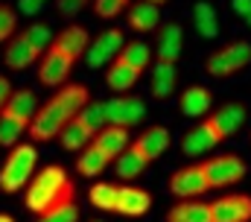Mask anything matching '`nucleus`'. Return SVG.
<instances>
[{
	"mask_svg": "<svg viewBox=\"0 0 251 222\" xmlns=\"http://www.w3.org/2000/svg\"><path fill=\"white\" fill-rule=\"evenodd\" d=\"M88 103H91V91H88L85 85L64 82L62 88H56V94H53L44 106H38L35 117H32L29 126H26V132L32 135L35 143H47V140L59 138V132H62L64 126L79 114V109L88 106Z\"/></svg>",
	"mask_w": 251,
	"mask_h": 222,
	"instance_id": "obj_1",
	"label": "nucleus"
},
{
	"mask_svg": "<svg viewBox=\"0 0 251 222\" xmlns=\"http://www.w3.org/2000/svg\"><path fill=\"white\" fill-rule=\"evenodd\" d=\"M73 199H76V187L67 178L64 166L50 164L38 175L29 178V187H26V211L29 214H44V211H50L62 202H73Z\"/></svg>",
	"mask_w": 251,
	"mask_h": 222,
	"instance_id": "obj_2",
	"label": "nucleus"
},
{
	"mask_svg": "<svg viewBox=\"0 0 251 222\" xmlns=\"http://www.w3.org/2000/svg\"><path fill=\"white\" fill-rule=\"evenodd\" d=\"M38 164V149L32 143H15L9 158L0 166V190L3 193H18L29 184V178L35 175Z\"/></svg>",
	"mask_w": 251,
	"mask_h": 222,
	"instance_id": "obj_3",
	"label": "nucleus"
},
{
	"mask_svg": "<svg viewBox=\"0 0 251 222\" xmlns=\"http://www.w3.org/2000/svg\"><path fill=\"white\" fill-rule=\"evenodd\" d=\"M249 61H251V44L249 41H234V44H228V47H222V50L207 56L204 67H207L210 76H219L222 79V76H234Z\"/></svg>",
	"mask_w": 251,
	"mask_h": 222,
	"instance_id": "obj_4",
	"label": "nucleus"
},
{
	"mask_svg": "<svg viewBox=\"0 0 251 222\" xmlns=\"http://www.w3.org/2000/svg\"><path fill=\"white\" fill-rule=\"evenodd\" d=\"M123 44H126V35H123V29H105L102 35H97L91 44H88V67L91 70H100V67H108L117 56H120V50H123Z\"/></svg>",
	"mask_w": 251,
	"mask_h": 222,
	"instance_id": "obj_5",
	"label": "nucleus"
},
{
	"mask_svg": "<svg viewBox=\"0 0 251 222\" xmlns=\"http://www.w3.org/2000/svg\"><path fill=\"white\" fill-rule=\"evenodd\" d=\"M201 169H204L210 187H231V184H237V181L246 175V164H243V158H240V155H231V152L204 161Z\"/></svg>",
	"mask_w": 251,
	"mask_h": 222,
	"instance_id": "obj_6",
	"label": "nucleus"
},
{
	"mask_svg": "<svg viewBox=\"0 0 251 222\" xmlns=\"http://www.w3.org/2000/svg\"><path fill=\"white\" fill-rule=\"evenodd\" d=\"M207 190H210V184H207V175H204L201 164L181 166L170 175V193L178 196V199H196Z\"/></svg>",
	"mask_w": 251,
	"mask_h": 222,
	"instance_id": "obj_7",
	"label": "nucleus"
},
{
	"mask_svg": "<svg viewBox=\"0 0 251 222\" xmlns=\"http://www.w3.org/2000/svg\"><path fill=\"white\" fill-rule=\"evenodd\" d=\"M143 114H146V106H143L140 97H126V94H120V97H114V100L105 103L108 126L131 129V126H137V123L143 120Z\"/></svg>",
	"mask_w": 251,
	"mask_h": 222,
	"instance_id": "obj_8",
	"label": "nucleus"
},
{
	"mask_svg": "<svg viewBox=\"0 0 251 222\" xmlns=\"http://www.w3.org/2000/svg\"><path fill=\"white\" fill-rule=\"evenodd\" d=\"M210 222H251V196L231 193L210 202Z\"/></svg>",
	"mask_w": 251,
	"mask_h": 222,
	"instance_id": "obj_9",
	"label": "nucleus"
},
{
	"mask_svg": "<svg viewBox=\"0 0 251 222\" xmlns=\"http://www.w3.org/2000/svg\"><path fill=\"white\" fill-rule=\"evenodd\" d=\"M243 123H246V109H243L240 103H225L216 114H207V117H204V126L216 135L219 143H222L225 138H231L237 129H243Z\"/></svg>",
	"mask_w": 251,
	"mask_h": 222,
	"instance_id": "obj_10",
	"label": "nucleus"
},
{
	"mask_svg": "<svg viewBox=\"0 0 251 222\" xmlns=\"http://www.w3.org/2000/svg\"><path fill=\"white\" fill-rule=\"evenodd\" d=\"M70 70H73V61L62 56L59 50H47V53L41 56V64H38V82L41 85H47V88H62L64 82H67V76H70Z\"/></svg>",
	"mask_w": 251,
	"mask_h": 222,
	"instance_id": "obj_11",
	"label": "nucleus"
},
{
	"mask_svg": "<svg viewBox=\"0 0 251 222\" xmlns=\"http://www.w3.org/2000/svg\"><path fill=\"white\" fill-rule=\"evenodd\" d=\"M131 149H134L146 164L158 161V158L170 149V129H164V126H152V129H146V132L131 143Z\"/></svg>",
	"mask_w": 251,
	"mask_h": 222,
	"instance_id": "obj_12",
	"label": "nucleus"
},
{
	"mask_svg": "<svg viewBox=\"0 0 251 222\" xmlns=\"http://www.w3.org/2000/svg\"><path fill=\"white\" fill-rule=\"evenodd\" d=\"M88 44H91V38H88V29L85 27H79V24H73V27H64L59 35H53V50H59L62 56H67L70 61H76L79 56L88 50Z\"/></svg>",
	"mask_w": 251,
	"mask_h": 222,
	"instance_id": "obj_13",
	"label": "nucleus"
},
{
	"mask_svg": "<svg viewBox=\"0 0 251 222\" xmlns=\"http://www.w3.org/2000/svg\"><path fill=\"white\" fill-rule=\"evenodd\" d=\"M91 146H94V149H100L108 161H114L120 152L128 149V129H120V126H105V129H100V132L94 135Z\"/></svg>",
	"mask_w": 251,
	"mask_h": 222,
	"instance_id": "obj_14",
	"label": "nucleus"
},
{
	"mask_svg": "<svg viewBox=\"0 0 251 222\" xmlns=\"http://www.w3.org/2000/svg\"><path fill=\"white\" fill-rule=\"evenodd\" d=\"M35 111H38V97H35V91L21 88V91H12V94L6 97L0 114H9V117H15V120H21V123L29 126V120L35 117Z\"/></svg>",
	"mask_w": 251,
	"mask_h": 222,
	"instance_id": "obj_15",
	"label": "nucleus"
},
{
	"mask_svg": "<svg viewBox=\"0 0 251 222\" xmlns=\"http://www.w3.org/2000/svg\"><path fill=\"white\" fill-rule=\"evenodd\" d=\"M181 50H184V32H181V27H178V24L161 27V32H158V47H155L158 61L176 64V61L181 58Z\"/></svg>",
	"mask_w": 251,
	"mask_h": 222,
	"instance_id": "obj_16",
	"label": "nucleus"
},
{
	"mask_svg": "<svg viewBox=\"0 0 251 222\" xmlns=\"http://www.w3.org/2000/svg\"><path fill=\"white\" fill-rule=\"evenodd\" d=\"M149 208H152V196L146 190L128 187V184L117 190V205H114L117 214H123V217H143Z\"/></svg>",
	"mask_w": 251,
	"mask_h": 222,
	"instance_id": "obj_17",
	"label": "nucleus"
},
{
	"mask_svg": "<svg viewBox=\"0 0 251 222\" xmlns=\"http://www.w3.org/2000/svg\"><path fill=\"white\" fill-rule=\"evenodd\" d=\"M35 58H38V56H35V50L26 44L24 35H12V38H9L6 53H3V61H6L9 70H26Z\"/></svg>",
	"mask_w": 251,
	"mask_h": 222,
	"instance_id": "obj_18",
	"label": "nucleus"
},
{
	"mask_svg": "<svg viewBox=\"0 0 251 222\" xmlns=\"http://www.w3.org/2000/svg\"><path fill=\"white\" fill-rule=\"evenodd\" d=\"M128 27L137 29V32H155L161 27V9L152 6V3H134L128 9Z\"/></svg>",
	"mask_w": 251,
	"mask_h": 222,
	"instance_id": "obj_19",
	"label": "nucleus"
},
{
	"mask_svg": "<svg viewBox=\"0 0 251 222\" xmlns=\"http://www.w3.org/2000/svg\"><path fill=\"white\" fill-rule=\"evenodd\" d=\"M167 222H210V205L196 199H181L178 205L170 208Z\"/></svg>",
	"mask_w": 251,
	"mask_h": 222,
	"instance_id": "obj_20",
	"label": "nucleus"
},
{
	"mask_svg": "<svg viewBox=\"0 0 251 222\" xmlns=\"http://www.w3.org/2000/svg\"><path fill=\"white\" fill-rule=\"evenodd\" d=\"M178 85V70L176 64H167V61H155L152 64V97L164 100L176 91Z\"/></svg>",
	"mask_w": 251,
	"mask_h": 222,
	"instance_id": "obj_21",
	"label": "nucleus"
},
{
	"mask_svg": "<svg viewBox=\"0 0 251 222\" xmlns=\"http://www.w3.org/2000/svg\"><path fill=\"white\" fill-rule=\"evenodd\" d=\"M137 79H140V70L128 67V64L117 61V58H114V61L108 64V70H105V85H108L111 91H117V94H126L128 88H134Z\"/></svg>",
	"mask_w": 251,
	"mask_h": 222,
	"instance_id": "obj_22",
	"label": "nucleus"
},
{
	"mask_svg": "<svg viewBox=\"0 0 251 222\" xmlns=\"http://www.w3.org/2000/svg\"><path fill=\"white\" fill-rule=\"evenodd\" d=\"M210 106H213V97L201 85H193L181 94V114L184 117H204L210 111Z\"/></svg>",
	"mask_w": 251,
	"mask_h": 222,
	"instance_id": "obj_23",
	"label": "nucleus"
},
{
	"mask_svg": "<svg viewBox=\"0 0 251 222\" xmlns=\"http://www.w3.org/2000/svg\"><path fill=\"white\" fill-rule=\"evenodd\" d=\"M216 143H219V140H216V135H213V132L201 123V126L190 129L187 135H184L181 149H184V155H201V152H210Z\"/></svg>",
	"mask_w": 251,
	"mask_h": 222,
	"instance_id": "obj_24",
	"label": "nucleus"
},
{
	"mask_svg": "<svg viewBox=\"0 0 251 222\" xmlns=\"http://www.w3.org/2000/svg\"><path fill=\"white\" fill-rule=\"evenodd\" d=\"M193 24H196V32L201 38H216L219 35V21H216V9L207 3V0H199L193 6Z\"/></svg>",
	"mask_w": 251,
	"mask_h": 222,
	"instance_id": "obj_25",
	"label": "nucleus"
},
{
	"mask_svg": "<svg viewBox=\"0 0 251 222\" xmlns=\"http://www.w3.org/2000/svg\"><path fill=\"white\" fill-rule=\"evenodd\" d=\"M117 61H123L128 67H134V70H146L149 67V61H152V50H149V44L146 41H126L120 56H117Z\"/></svg>",
	"mask_w": 251,
	"mask_h": 222,
	"instance_id": "obj_26",
	"label": "nucleus"
},
{
	"mask_svg": "<svg viewBox=\"0 0 251 222\" xmlns=\"http://www.w3.org/2000/svg\"><path fill=\"white\" fill-rule=\"evenodd\" d=\"M59 140H62V146L67 149V152H82L85 146H91L94 132H88L85 126H79L76 120H70L62 132H59Z\"/></svg>",
	"mask_w": 251,
	"mask_h": 222,
	"instance_id": "obj_27",
	"label": "nucleus"
},
{
	"mask_svg": "<svg viewBox=\"0 0 251 222\" xmlns=\"http://www.w3.org/2000/svg\"><path fill=\"white\" fill-rule=\"evenodd\" d=\"M111 164L100 149H94V146H85L82 152H79V158H76V172L79 175H85V178H94V175H102V169Z\"/></svg>",
	"mask_w": 251,
	"mask_h": 222,
	"instance_id": "obj_28",
	"label": "nucleus"
},
{
	"mask_svg": "<svg viewBox=\"0 0 251 222\" xmlns=\"http://www.w3.org/2000/svg\"><path fill=\"white\" fill-rule=\"evenodd\" d=\"M79 126H85L88 132H100V129H105L108 126V117H105V103H88V106H82L79 114L73 117Z\"/></svg>",
	"mask_w": 251,
	"mask_h": 222,
	"instance_id": "obj_29",
	"label": "nucleus"
},
{
	"mask_svg": "<svg viewBox=\"0 0 251 222\" xmlns=\"http://www.w3.org/2000/svg\"><path fill=\"white\" fill-rule=\"evenodd\" d=\"M114 166H117V175H120L123 181H131V178H137V175L146 169V161H143L131 146H128L126 152H120V155L114 158Z\"/></svg>",
	"mask_w": 251,
	"mask_h": 222,
	"instance_id": "obj_30",
	"label": "nucleus"
},
{
	"mask_svg": "<svg viewBox=\"0 0 251 222\" xmlns=\"http://www.w3.org/2000/svg\"><path fill=\"white\" fill-rule=\"evenodd\" d=\"M117 184H108V181H102V184H94L91 187V193H88V199H91V205L97 208V211H114V205H117Z\"/></svg>",
	"mask_w": 251,
	"mask_h": 222,
	"instance_id": "obj_31",
	"label": "nucleus"
},
{
	"mask_svg": "<svg viewBox=\"0 0 251 222\" xmlns=\"http://www.w3.org/2000/svg\"><path fill=\"white\" fill-rule=\"evenodd\" d=\"M24 38H26V44L35 50L38 58L47 53V50H50V44H53V32H50V27H47V24H32V27L24 32Z\"/></svg>",
	"mask_w": 251,
	"mask_h": 222,
	"instance_id": "obj_32",
	"label": "nucleus"
},
{
	"mask_svg": "<svg viewBox=\"0 0 251 222\" xmlns=\"http://www.w3.org/2000/svg\"><path fill=\"white\" fill-rule=\"evenodd\" d=\"M24 132H26V123L15 120V117H9V114H0V146L12 149V146L21 140Z\"/></svg>",
	"mask_w": 251,
	"mask_h": 222,
	"instance_id": "obj_33",
	"label": "nucleus"
},
{
	"mask_svg": "<svg viewBox=\"0 0 251 222\" xmlns=\"http://www.w3.org/2000/svg\"><path fill=\"white\" fill-rule=\"evenodd\" d=\"M38 222H79V205H76V199L73 202H62V205L38 214Z\"/></svg>",
	"mask_w": 251,
	"mask_h": 222,
	"instance_id": "obj_34",
	"label": "nucleus"
},
{
	"mask_svg": "<svg viewBox=\"0 0 251 222\" xmlns=\"http://www.w3.org/2000/svg\"><path fill=\"white\" fill-rule=\"evenodd\" d=\"M18 29V12H12L9 3H0V41H9Z\"/></svg>",
	"mask_w": 251,
	"mask_h": 222,
	"instance_id": "obj_35",
	"label": "nucleus"
},
{
	"mask_svg": "<svg viewBox=\"0 0 251 222\" xmlns=\"http://www.w3.org/2000/svg\"><path fill=\"white\" fill-rule=\"evenodd\" d=\"M94 12L100 18H117L123 12V3L120 0H94Z\"/></svg>",
	"mask_w": 251,
	"mask_h": 222,
	"instance_id": "obj_36",
	"label": "nucleus"
},
{
	"mask_svg": "<svg viewBox=\"0 0 251 222\" xmlns=\"http://www.w3.org/2000/svg\"><path fill=\"white\" fill-rule=\"evenodd\" d=\"M88 0H56V6H59V12L62 15H76V12H82V6H85Z\"/></svg>",
	"mask_w": 251,
	"mask_h": 222,
	"instance_id": "obj_37",
	"label": "nucleus"
},
{
	"mask_svg": "<svg viewBox=\"0 0 251 222\" xmlns=\"http://www.w3.org/2000/svg\"><path fill=\"white\" fill-rule=\"evenodd\" d=\"M18 9H21L24 15H35V12L44 9V3H41V0H18Z\"/></svg>",
	"mask_w": 251,
	"mask_h": 222,
	"instance_id": "obj_38",
	"label": "nucleus"
},
{
	"mask_svg": "<svg viewBox=\"0 0 251 222\" xmlns=\"http://www.w3.org/2000/svg\"><path fill=\"white\" fill-rule=\"evenodd\" d=\"M231 9H234L240 18H249L251 15V0H231Z\"/></svg>",
	"mask_w": 251,
	"mask_h": 222,
	"instance_id": "obj_39",
	"label": "nucleus"
},
{
	"mask_svg": "<svg viewBox=\"0 0 251 222\" xmlns=\"http://www.w3.org/2000/svg\"><path fill=\"white\" fill-rule=\"evenodd\" d=\"M12 94V85H9V79L6 76H0V111H3V103H6V97Z\"/></svg>",
	"mask_w": 251,
	"mask_h": 222,
	"instance_id": "obj_40",
	"label": "nucleus"
},
{
	"mask_svg": "<svg viewBox=\"0 0 251 222\" xmlns=\"http://www.w3.org/2000/svg\"><path fill=\"white\" fill-rule=\"evenodd\" d=\"M0 222H15V217H9V214H0Z\"/></svg>",
	"mask_w": 251,
	"mask_h": 222,
	"instance_id": "obj_41",
	"label": "nucleus"
},
{
	"mask_svg": "<svg viewBox=\"0 0 251 222\" xmlns=\"http://www.w3.org/2000/svg\"><path fill=\"white\" fill-rule=\"evenodd\" d=\"M143 3H152V6H161V3H167V0H143Z\"/></svg>",
	"mask_w": 251,
	"mask_h": 222,
	"instance_id": "obj_42",
	"label": "nucleus"
},
{
	"mask_svg": "<svg viewBox=\"0 0 251 222\" xmlns=\"http://www.w3.org/2000/svg\"><path fill=\"white\" fill-rule=\"evenodd\" d=\"M246 21H249V27H251V15H249V18H246Z\"/></svg>",
	"mask_w": 251,
	"mask_h": 222,
	"instance_id": "obj_43",
	"label": "nucleus"
},
{
	"mask_svg": "<svg viewBox=\"0 0 251 222\" xmlns=\"http://www.w3.org/2000/svg\"><path fill=\"white\" fill-rule=\"evenodd\" d=\"M120 3H123V6H126V3H128V0H120Z\"/></svg>",
	"mask_w": 251,
	"mask_h": 222,
	"instance_id": "obj_44",
	"label": "nucleus"
},
{
	"mask_svg": "<svg viewBox=\"0 0 251 222\" xmlns=\"http://www.w3.org/2000/svg\"><path fill=\"white\" fill-rule=\"evenodd\" d=\"M41 3H44V0H41Z\"/></svg>",
	"mask_w": 251,
	"mask_h": 222,
	"instance_id": "obj_45",
	"label": "nucleus"
},
{
	"mask_svg": "<svg viewBox=\"0 0 251 222\" xmlns=\"http://www.w3.org/2000/svg\"><path fill=\"white\" fill-rule=\"evenodd\" d=\"M94 222H97V220H94Z\"/></svg>",
	"mask_w": 251,
	"mask_h": 222,
	"instance_id": "obj_46",
	"label": "nucleus"
}]
</instances>
